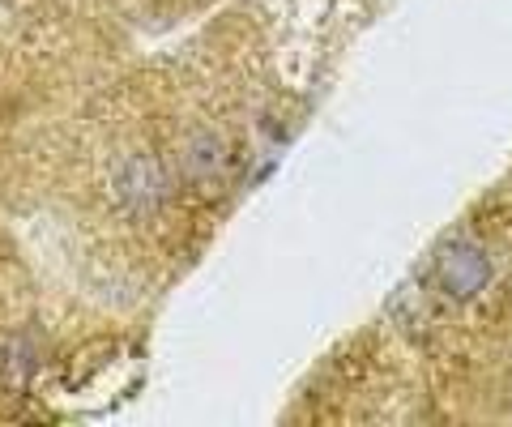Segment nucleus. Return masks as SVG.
I'll use <instances>...</instances> for the list:
<instances>
[{
	"instance_id": "nucleus-1",
	"label": "nucleus",
	"mask_w": 512,
	"mask_h": 427,
	"mask_svg": "<svg viewBox=\"0 0 512 427\" xmlns=\"http://www.w3.org/2000/svg\"><path fill=\"white\" fill-rule=\"evenodd\" d=\"M487 278H491V265H487L483 248L453 240V244H444L436 252V282H440L444 295L470 299V295H478L487 287Z\"/></svg>"
},
{
	"instance_id": "nucleus-3",
	"label": "nucleus",
	"mask_w": 512,
	"mask_h": 427,
	"mask_svg": "<svg viewBox=\"0 0 512 427\" xmlns=\"http://www.w3.org/2000/svg\"><path fill=\"white\" fill-rule=\"evenodd\" d=\"M180 167H184V180L214 184L222 176V167H227V146H222V137L218 133H192L184 141Z\"/></svg>"
},
{
	"instance_id": "nucleus-2",
	"label": "nucleus",
	"mask_w": 512,
	"mask_h": 427,
	"mask_svg": "<svg viewBox=\"0 0 512 427\" xmlns=\"http://www.w3.org/2000/svg\"><path fill=\"white\" fill-rule=\"evenodd\" d=\"M116 193H120V201L128 205V210L146 214V210H158V205H163L167 176L150 154H133V158H124L120 171H116Z\"/></svg>"
}]
</instances>
